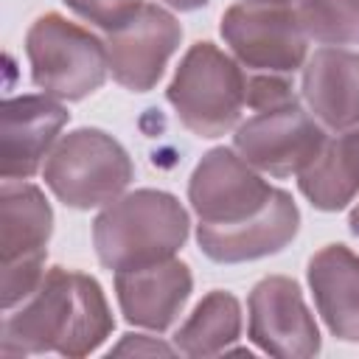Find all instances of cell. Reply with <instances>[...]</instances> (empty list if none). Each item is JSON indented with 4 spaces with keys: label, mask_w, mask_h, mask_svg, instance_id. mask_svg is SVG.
<instances>
[{
    "label": "cell",
    "mask_w": 359,
    "mask_h": 359,
    "mask_svg": "<svg viewBox=\"0 0 359 359\" xmlns=\"http://www.w3.org/2000/svg\"><path fill=\"white\" fill-rule=\"evenodd\" d=\"M219 34L247 73L294 76L309 59V36L294 6L236 3L222 14Z\"/></svg>",
    "instance_id": "obj_7"
},
{
    "label": "cell",
    "mask_w": 359,
    "mask_h": 359,
    "mask_svg": "<svg viewBox=\"0 0 359 359\" xmlns=\"http://www.w3.org/2000/svg\"><path fill=\"white\" fill-rule=\"evenodd\" d=\"M191 230L182 202L157 188H137L109 202L93 222V247L107 269H135L168 261Z\"/></svg>",
    "instance_id": "obj_2"
},
{
    "label": "cell",
    "mask_w": 359,
    "mask_h": 359,
    "mask_svg": "<svg viewBox=\"0 0 359 359\" xmlns=\"http://www.w3.org/2000/svg\"><path fill=\"white\" fill-rule=\"evenodd\" d=\"M294 11L309 39L359 45V0H297Z\"/></svg>",
    "instance_id": "obj_19"
},
{
    "label": "cell",
    "mask_w": 359,
    "mask_h": 359,
    "mask_svg": "<svg viewBox=\"0 0 359 359\" xmlns=\"http://www.w3.org/2000/svg\"><path fill=\"white\" fill-rule=\"evenodd\" d=\"M25 56L31 81L59 101H81L93 95L109 73L104 39L56 11L31 22L25 34Z\"/></svg>",
    "instance_id": "obj_5"
},
{
    "label": "cell",
    "mask_w": 359,
    "mask_h": 359,
    "mask_svg": "<svg viewBox=\"0 0 359 359\" xmlns=\"http://www.w3.org/2000/svg\"><path fill=\"white\" fill-rule=\"evenodd\" d=\"M328 132L297 101L258 109L236 126V151L261 174L275 180L297 177L325 146Z\"/></svg>",
    "instance_id": "obj_8"
},
{
    "label": "cell",
    "mask_w": 359,
    "mask_h": 359,
    "mask_svg": "<svg viewBox=\"0 0 359 359\" xmlns=\"http://www.w3.org/2000/svg\"><path fill=\"white\" fill-rule=\"evenodd\" d=\"M241 334V306L236 294L208 292L174 334V348L185 356H219Z\"/></svg>",
    "instance_id": "obj_18"
},
{
    "label": "cell",
    "mask_w": 359,
    "mask_h": 359,
    "mask_svg": "<svg viewBox=\"0 0 359 359\" xmlns=\"http://www.w3.org/2000/svg\"><path fill=\"white\" fill-rule=\"evenodd\" d=\"M247 311V337L264 353L280 359H309L320 353V328L292 278L269 275L258 280L250 292Z\"/></svg>",
    "instance_id": "obj_11"
},
{
    "label": "cell",
    "mask_w": 359,
    "mask_h": 359,
    "mask_svg": "<svg viewBox=\"0 0 359 359\" xmlns=\"http://www.w3.org/2000/svg\"><path fill=\"white\" fill-rule=\"evenodd\" d=\"M180 42L182 25L177 17L157 3H143L123 25L107 31L104 45L109 73L121 87L149 93L160 81Z\"/></svg>",
    "instance_id": "obj_10"
},
{
    "label": "cell",
    "mask_w": 359,
    "mask_h": 359,
    "mask_svg": "<svg viewBox=\"0 0 359 359\" xmlns=\"http://www.w3.org/2000/svg\"><path fill=\"white\" fill-rule=\"evenodd\" d=\"M244 3H261V6H297V0H244Z\"/></svg>",
    "instance_id": "obj_24"
},
{
    "label": "cell",
    "mask_w": 359,
    "mask_h": 359,
    "mask_svg": "<svg viewBox=\"0 0 359 359\" xmlns=\"http://www.w3.org/2000/svg\"><path fill=\"white\" fill-rule=\"evenodd\" d=\"M112 328L115 320L101 283L84 272L50 266L39 286L6 311L0 351L6 356L59 353L79 359L95 353Z\"/></svg>",
    "instance_id": "obj_1"
},
{
    "label": "cell",
    "mask_w": 359,
    "mask_h": 359,
    "mask_svg": "<svg viewBox=\"0 0 359 359\" xmlns=\"http://www.w3.org/2000/svg\"><path fill=\"white\" fill-rule=\"evenodd\" d=\"M50 194L76 210L107 208L135 180L129 151L104 129L81 126L62 135L42 165Z\"/></svg>",
    "instance_id": "obj_4"
},
{
    "label": "cell",
    "mask_w": 359,
    "mask_h": 359,
    "mask_svg": "<svg viewBox=\"0 0 359 359\" xmlns=\"http://www.w3.org/2000/svg\"><path fill=\"white\" fill-rule=\"evenodd\" d=\"M275 188L236 149H210L188 180V202L202 224H236L261 213Z\"/></svg>",
    "instance_id": "obj_9"
},
{
    "label": "cell",
    "mask_w": 359,
    "mask_h": 359,
    "mask_svg": "<svg viewBox=\"0 0 359 359\" xmlns=\"http://www.w3.org/2000/svg\"><path fill=\"white\" fill-rule=\"evenodd\" d=\"M65 6L79 14L81 20L104 28V31H112L118 25H123L140 6L143 0H65Z\"/></svg>",
    "instance_id": "obj_20"
},
{
    "label": "cell",
    "mask_w": 359,
    "mask_h": 359,
    "mask_svg": "<svg viewBox=\"0 0 359 359\" xmlns=\"http://www.w3.org/2000/svg\"><path fill=\"white\" fill-rule=\"evenodd\" d=\"M300 230V210L292 194L275 188L269 205L236 224H202L196 227L199 250L216 264H244L280 252Z\"/></svg>",
    "instance_id": "obj_13"
},
{
    "label": "cell",
    "mask_w": 359,
    "mask_h": 359,
    "mask_svg": "<svg viewBox=\"0 0 359 359\" xmlns=\"http://www.w3.org/2000/svg\"><path fill=\"white\" fill-rule=\"evenodd\" d=\"M194 292V275L188 264L168 258L149 266L115 272V297L129 325L165 331L182 314Z\"/></svg>",
    "instance_id": "obj_14"
},
{
    "label": "cell",
    "mask_w": 359,
    "mask_h": 359,
    "mask_svg": "<svg viewBox=\"0 0 359 359\" xmlns=\"http://www.w3.org/2000/svg\"><path fill=\"white\" fill-rule=\"evenodd\" d=\"M300 93L325 132L359 126V53L337 45L314 50L303 65Z\"/></svg>",
    "instance_id": "obj_15"
},
{
    "label": "cell",
    "mask_w": 359,
    "mask_h": 359,
    "mask_svg": "<svg viewBox=\"0 0 359 359\" xmlns=\"http://www.w3.org/2000/svg\"><path fill=\"white\" fill-rule=\"evenodd\" d=\"M53 210L42 188L28 180H3L0 188V303L3 311L20 306L42 280Z\"/></svg>",
    "instance_id": "obj_6"
},
{
    "label": "cell",
    "mask_w": 359,
    "mask_h": 359,
    "mask_svg": "<svg viewBox=\"0 0 359 359\" xmlns=\"http://www.w3.org/2000/svg\"><path fill=\"white\" fill-rule=\"evenodd\" d=\"M163 3L171 6V8H177V11H196V8L208 6L210 0H163Z\"/></svg>",
    "instance_id": "obj_22"
},
{
    "label": "cell",
    "mask_w": 359,
    "mask_h": 359,
    "mask_svg": "<svg viewBox=\"0 0 359 359\" xmlns=\"http://www.w3.org/2000/svg\"><path fill=\"white\" fill-rule=\"evenodd\" d=\"M348 227H351V233L353 236H359V202L351 208V213H348Z\"/></svg>",
    "instance_id": "obj_23"
},
{
    "label": "cell",
    "mask_w": 359,
    "mask_h": 359,
    "mask_svg": "<svg viewBox=\"0 0 359 359\" xmlns=\"http://www.w3.org/2000/svg\"><path fill=\"white\" fill-rule=\"evenodd\" d=\"M177 348L160 342V339H149L146 334H126L109 353H174Z\"/></svg>",
    "instance_id": "obj_21"
},
{
    "label": "cell",
    "mask_w": 359,
    "mask_h": 359,
    "mask_svg": "<svg viewBox=\"0 0 359 359\" xmlns=\"http://www.w3.org/2000/svg\"><path fill=\"white\" fill-rule=\"evenodd\" d=\"M70 112L53 95H14L3 104V180H31L53 151Z\"/></svg>",
    "instance_id": "obj_12"
},
{
    "label": "cell",
    "mask_w": 359,
    "mask_h": 359,
    "mask_svg": "<svg viewBox=\"0 0 359 359\" xmlns=\"http://www.w3.org/2000/svg\"><path fill=\"white\" fill-rule=\"evenodd\" d=\"M306 275L331 337L359 342V255L345 244H325L309 258Z\"/></svg>",
    "instance_id": "obj_16"
},
{
    "label": "cell",
    "mask_w": 359,
    "mask_h": 359,
    "mask_svg": "<svg viewBox=\"0 0 359 359\" xmlns=\"http://www.w3.org/2000/svg\"><path fill=\"white\" fill-rule=\"evenodd\" d=\"M180 123L196 137H222L247 107V70L213 42H194L165 90Z\"/></svg>",
    "instance_id": "obj_3"
},
{
    "label": "cell",
    "mask_w": 359,
    "mask_h": 359,
    "mask_svg": "<svg viewBox=\"0 0 359 359\" xmlns=\"http://www.w3.org/2000/svg\"><path fill=\"white\" fill-rule=\"evenodd\" d=\"M297 185L317 210L348 208L359 194V126L328 135L323 151L297 174Z\"/></svg>",
    "instance_id": "obj_17"
}]
</instances>
